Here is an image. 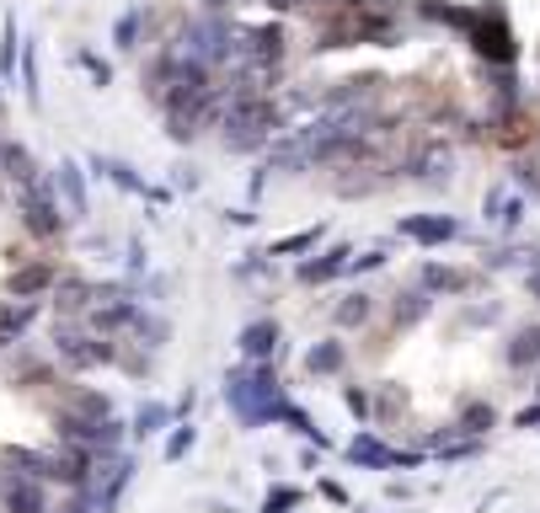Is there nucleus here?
Masks as SVG:
<instances>
[{"instance_id": "nucleus-51", "label": "nucleus", "mask_w": 540, "mask_h": 513, "mask_svg": "<svg viewBox=\"0 0 540 513\" xmlns=\"http://www.w3.org/2000/svg\"><path fill=\"white\" fill-rule=\"evenodd\" d=\"M193 407H198V391H193V385H187V391H182V396H177V401H171V412H177V418H187V412H193Z\"/></svg>"}, {"instance_id": "nucleus-24", "label": "nucleus", "mask_w": 540, "mask_h": 513, "mask_svg": "<svg viewBox=\"0 0 540 513\" xmlns=\"http://www.w3.org/2000/svg\"><path fill=\"white\" fill-rule=\"evenodd\" d=\"M150 27H155V11H150L145 0H129V5L112 16V48H118V54H145Z\"/></svg>"}, {"instance_id": "nucleus-19", "label": "nucleus", "mask_w": 540, "mask_h": 513, "mask_svg": "<svg viewBox=\"0 0 540 513\" xmlns=\"http://www.w3.org/2000/svg\"><path fill=\"white\" fill-rule=\"evenodd\" d=\"M348 364H353V348L343 343V332L316 337V343L300 353V369H305L311 380H343V375H348Z\"/></svg>"}, {"instance_id": "nucleus-10", "label": "nucleus", "mask_w": 540, "mask_h": 513, "mask_svg": "<svg viewBox=\"0 0 540 513\" xmlns=\"http://www.w3.org/2000/svg\"><path fill=\"white\" fill-rule=\"evenodd\" d=\"M359 252V241H327V246H316L311 257H300L295 262V284L300 289H332V284H343L348 278V257Z\"/></svg>"}, {"instance_id": "nucleus-48", "label": "nucleus", "mask_w": 540, "mask_h": 513, "mask_svg": "<svg viewBox=\"0 0 540 513\" xmlns=\"http://www.w3.org/2000/svg\"><path fill=\"white\" fill-rule=\"evenodd\" d=\"M316 498H327L332 509H353V498H348V487H343V482H332V476H316Z\"/></svg>"}, {"instance_id": "nucleus-35", "label": "nucleus", "mask_w": 540, "mask_h": 513, "mask_svg": "<svg viewBox=\"0 0 540 513\" xmlns=\"http://www.w3.org/2000/svg\"><path fill=\"white\" fill-rule=\"evenodd\" d=\"M391 257H396V246H391V241H375V246H364V252L348 257V278L359 284V278H370V273H386Z\"/></svg>"}, {"instance_id": "nucleus-30", "label": "nucleus", "mask_w": 540, "mask_h": 513, "mask_svg": "<svg viewBox=\"0 0 540 513\" xmlns=\"http://www.w3.org/2000/svg\"><path fill=\"white\" fill-rule=\"evenodd\" d=\"M493 428H498V407L482 401V396H466L461 412H455V434H461V439H487Z\"/></svg>"}, {"instance_id": "nucleus-20", "label": "nucleus", "mask_w": 540, "mask_h": 513, "mask_svg": "<svg viewBox=\"0 0 540 513\" xmlns=\"http://www.w3.org/2000/svg\"><path fill=\"white\" fill-rule=\"evenodd\" d=\"M43 171H48V166L32 155V145H27V139H16V134H0V182H5L11 193L32 187Z\"/></svg>"}, {"instance_id": "nucleus-40", "label": "nucleus", "mask_w": 540, "mask_h": 513, "mask_svg": "<svg viewBox=\"0 0 540 513\" xmlns=\"http://www.w3.org/2000/svg\"><path fill=\"white\" fill-rule=\"evenodd\" d=\"M70 59H75V70H80V75H86V80H91L96 91H107V86H112V59H102L96 48H86V43H80V48H75Z\"/></svg>"}, {"instance_id": "nucleus-16", "label": "nucleus", "mask_w": 540, "mask_h": 513, "mask_svg": "<svg viewBox=\"0 0 540 513\" xmlns=\"http://www.w3.org/2000/svg\"><path fill=\"white\" fill-rule=\"evenodd\" d=\"M236 353H241L246 364H278V353H284V327H278V316H252V321L236 332Z\"/></svg>"}, {"instance_id": "nucleus-12", "label": "nucleus", "mask_w": 540, "mask_h": 513, "mask_svg": "<svg viewBox=\"0 0 540 513\" xmlns=\"http://www.w3.org/2000/svg\"><path fill=\"white\" fill-rule=\"evenodd\" d=\"M134 471H139V460H134V450H123V455H107V460H96V471H91V509L96 513H118L123 503V492L134 487Z\"/></svg>"}, {"instance_id": "nucleus-1", "label": "nucleus", "mask_w": 540, "mask_h": 513, "mask_svg": "<svg viewBox=\"0 0 540 513\" xmlns=\"http://www.w3.org/2000/svg\"><path fill=\"white\" fill-rule=\"evenodd\" d=\"M289 128V112L278 102V91H230L225 112H220V145L225 155H268V145Z\"/></svg>"}, {"instance_id": "nucleus-37", "label": "nucleus", "mask_w": 540, "mask_h": 513, "mask_svg": "<svg viewBox=\"0 0 540 513\" xmlns=\"http://www.w3.org/2000/svg\"><path fill=\"white\" fill-rule=\"evenodd\" d=\"M273 273H278V262H273L262 246H257V252H241V257L230 262V278H236V284H257V278H273Z\"/></svg>"}, {"instance_id": "nucleus-26", "label": "nucleus", "mask_w": 540, "mask_h": 513, "mask_svg": "<svg viewBox=\"0 0 540 513\" xmlns=\"http://www.w3.org/2000/svg\"><path fill=\"white\" fill-rule=\"evenodd\" d=\"M123 343H134V348H145V353H161V348L171 343V316H166L161 305H139L134 321H129V332H123Z\"/></svg>"}, {"instance_id": "nucleus-29", "label": "nucleus", "mask_w": 540, "mask_h": 513, "mask_svg": "<svg viewBox=\"0 0 540 513\" xmlns=\"http://www.w3.org/2000/svg\"><path fill=\"white\" fill-rule=\"evenodd\" d=\"M316 246H327V225H321V219H316V225H305V230H289V236H273V241H268L262 252H268L273 262H284V257H289V262H300V257H311Z\"/></svg>"}, {"instance_id": "nucleus-14", "label": "nucleus", "mask_w": 540, "mask_h": 513, "mask_svg": "<svg viewBox=\"0 0 540 513\" xmlns=\"http://www.w3.org/2000/svg\"><path fill=\"white\" fill-rule=\"evenodd\" d=\"M54 509V487H43L27 471L0 466V513H48Z\"/></svg>"}, {"instance_id": "nucleus-47", "label": "nucleus", "mask_w": 540, "mask_h": 513, "mask_svg": "<svg viewBox=\"0 0 540 513\" xmlns=\"http://www.w3.org/2000/svg\"><path fill=\"white\" fill-rule=\"evenodd\" d=\"M48 513H96V509H91V492L80 487V492H54V509Z\"/></svg>"}, {"instance_id": "nucleus-49", "label": "nucleus", "mask_w": 540, "mask_h": 513, "mask_svg": "<svg viewBox=\"0 0 540 513\" xmlns=\"http://www.w3.org/2000/svg\"><path fill=\"white\" fill-rule=\"evenodd\" d=\"M514 428H525V434H530V428H540V396L530 401V407H519V412H514Z\"/></svg>"}, {"instance_id": "nucleus-22", "label": "nucleus", "mask_w": 540, "mask_h": 513, "mask_svg": "<svg viewBox=\"0 0 540 513\" xmlns=\"http://www.w3.org/2000/svg\"><path fill=\"white\" fill-rule=\"evenodd\" d=\"M91 300H96V278L80 273V268H64L59 284H54V294H48V316H75L80 321L91 310Z\"/></svg>"}, {"instance_id": "nucleus-50", "label": "nucleus", "mask_w": 540, "mask_h": 513, "mask_svg": "<svg viewBox=\"0 0 540 513\" xmlns=\"http://www.w3.org/2000/svg\"><path fill=\"white\" fill-rule=\"evenodd\" d=\"M519 278H525V294H530V305H536V316H540V262L530 273H519Z\"/></svg>"}, {"instance_id": "nucleus-27", "label": "nucleus", "mask_w": 540, "mask_h": 513, "mask_svg": "<svg viewBox=\"0 0 540 513\" xmlns=\"http://www.w3.org/2000/svg\"><path fill=\"white\" fill-rule=\"evenodd\" d=\"M177 423V412H171V401H161V396H145L139 407H134V418H129V444H150V439H166V428Z\"/></svg>"}, {"instance_id": "nucleus-55", "label": "nucleus", "mask_w": 540, "mask_h": 513, "mask_svg": "<svg viewBox=\"0 0 540 513\" xmlns=\"http://www.w3.org/2000/svg\"><path fill=\"white\" fill-rule=\"evenodd\" d=\"M530 391H536V396H540V369H536V385H530Z\"/></svg>"}, {"instance_id": "nucleus-15", "label": "nucleus", "mask_w": 540, "mask_h": 513, "mask_svg": "<svg viewBox=\"0 0 540 513\" xmlns=\"http://www.w3.org/2000/svg\"><path fill=\"white\" fill-rule=\"evenodd\" d=\"M434 310H439V300H434L428 289H418V284H402V289L386 294V305H380V316H386L391 332H412V327H423Z\"/></svg>"}, {"instance_id": "nucleus-13", "label": "nucleus", "mask_w": 540, "mask_h": 513, "mask_svg": "<svg viewBox=\"0 0 540 513\" xmlns=\"http://www.w3.org/2000/svg\"><path fill=\"white\" fill-rule=\"evenodd\" d=\"M48 171H54V193H59V203H64L70 225H75V230H80V225H91V171H86V161L59 155Z\"/></svg>"}, {"instance_id": "nucleus-42", "label": "nucleus", "mask_w": 540, "mask_h": 513, "mask_svg": "<svg viewBox=\"0 0 540 513\" xmlns=\"http://www.w3.org/2000/svg\"><path fill=\"white\" fill-rule=\"evenodd\" d=\"M300 503H305V487H295V482H273L257 513H295Z\"/></svg>"}, {"instance_id": "nucleus-45", "label": "nucleus", "mask_w": 540, "mask_h": 513, "mask_svg": "<svg viewBox=\"0 0 540 513\" xmlns=\"http://www.w3.org/2000/svg\"><path fill=\"white\" fill-rule=\"evenodd\" d=\"M257 219H262V209H252V203H225V214H220L225 230H257Z\"/></svg>"}, {"instance_id": "nucleus-38", "label": "nucleus", "mask_w": 540, "mask_h": 513, "mask_svg": "<svg viewBox=\"0 0 540 513\" xmlns=\"http://www.w3.org/2000/svg\"><path fill=\"white\" fill-rule=\"evenodd\" d=\"M343 407H348V418H353L359 428H375V385L348 380V385H343Z\"/></svg>"}, {"instance_id": "nucleus-6", "label": "nucleus", "mask_w": 540, "mask_h": 513, "mask_svg": "<svg viewBox=\"0 0 540 513\" xmlns=\"http://www.w3.org/2000/svg\"><path fill=\"white\" fill-rule=\"evenodd\" d=\"M461 43L471 48L477 64H519V54H525V43H519L514 16H509L503 0H477V16L461 32Z\"/></svg>"}, {"instance_id": "nucleus-53", "label": "nucleus", "mask_w": 540, "mask_h": 513, "mask_svg": "<svg viewBox=\"0 0 540 513\" xmlns=\"http://www.w3.org/2000/svg\"><path fill=\"white\" fill-rule=\"evenodd\" d=\"M11 348H16V343H5V337H0V359H5V353H11Z\"/></svg>"}, {"instance_id": "nucleus-41", "label": "nucleus", "mask_w": 540, "mask_h": 513, "mask_svg": "<svg viewBox=\"0 0 540 513\" xmlns=\"http://www.w3.org/2000/svg\"><path fill=\"white\" fill-rule=\"evenodd\" d=\"M118 257H123V278H145V273L155 268V257H150L145 236H129V241L118 246Z\"/></svg>"}, {"instance_id": "nucleus-36", "label": "nucleus", "mask_w": 540, "mask_h": 513, "mask_svg": "<svg viewBox=\"0 0 540 513\" xmlns=\"http://www.w3.org/2000/svg\"><path fill=\"white\" fill-rule=\"evenodd\" d=\"M21 27H16V16H5L0 21V86H11L16 80V59H21Z\"/></svg>"}, {"instance_id": "nucleus-54", "label": "nucleus", "mask_w": 540, "mask_h": 513, "mask_svg": "<svg viewBox=\"0 0 540 513\" xmlns=\"http://www.w3.org/2000/svg\"><path fill=\"white\" fill-rule=\"evenodd\" d=\"M0 203H11V187H5V182H0Z\"/></svg>"}, {"instance_id": "nucleus-43", "label": "nucleus", "mask_w": 540, "mask_h": 513, "mask_svg": "<svg viewBox=\"0 0 540 513\" xmlns=\"http://www.w3.org/2000/svg\"><path fill=\"white\" fill-rule=\"evenodd\" d=\"M166 187H171L177 198H193V193L204 187V171H198L193 161H177V166H171V182H166Z\"/></svg>"}, {"instance_id": "nucleus-8", "label": "nucleus", "mask_w": 540, "mask_h": 513, "mask_svg": "<svg viewBox=\"0 0 540 513\" xmlns=\"http://www.w3.org/2000/svg\"><path fill=\"white\" fill-rule=\"evenodd\" d=\"M412 284L418 289H428L434 300H471V294H482V284H487V273L477 268V262H439V257H423L418 262V273H412Z\"/></svg>"}, {"instance_id": "nucleus-21", "label": "nucleus", "mask_w": 540, "mask_h": 513, "mask_svg": "<svg viewBox=\"0 0 540 513\" xmlns=\"http://www.w3.org/2000/svg\"><path fill=\"white\" fill-rule=\"evenodd\" d=\"M536 262H540L536 241H487V246L477 252V268H482L487 278H498V273H530Z\"/></svg>"}, {"instance_id": "nucleus-2", "label": "nucleus", "mask_w": 540, "mask_h": 513, "mask_svg": "<svg viewBox=\"0 0 540 513\" xmlns=\"http://www.w3.org/2000/svg\"><path fill=\"white\" fill-rule=\"evenodd\" d=\"M284 396H289V385H284L278 364H246L241 359V364L225 369V407H230V418H236L241 434L273 428V412H278Z\"/></svg>"}, {"instance_id": "nucleus-34", "label": "nucleus", "mask_w": 540, "mask_h": 513, "mask_svg": "<svg viewBox=\"0 0 540 513\" xmlns=\"http://www.w3.org/2000/svg\"><path fill=\"white\" fill-rule=\"evenodd\" d=\"M498 316H503V305H498V300H482V294H471V300H455V321H461V327H471V332H487V327H498Z\"/></svg>"}, {"instance_id": "nucleus-56", "label": "nucleus", "mask_w": 540, "mask_h": 513, "mask_svg": "<svg viewBox=\"0 0 540 513\" xmlns=\"http://www.w3.org/2000/svg\"><path fill=\"white\" fill-rule=\"evenodd\" d=\"M359 513H364V509H359Z\"/></svg>"}, {"instance_id": "nucleus-28", "label": "nucleus", "mask_w": 540, "mask_h": 513, "mask_svg": "<svg viewBox=\"0 0 540 513\" xmlns=\"http://www.w3.org/2000/svg\"><path fill=\"white\" fill-rule=\"evenodd\" d=\"M48 316L43 300H0V337L5 343H27V332Z\"/></svg>"}, {"instance_id": "nucleus-4", "label": "nucleus", "mask_w": 540, "mask_h": 513, "mask_svg": "<svg viewBox=\"0 0 540 513\" xmlns=\"http://www.w3.org/2000/svg\"><path fill=\"white\" fill-rule=\"evenodd\" d=\"M11 203H16V225H21V236H27L32 252H54L75 230L70 214H64V203H59V193H54V171H43L32 187L11 193Z\"/></svg>"}, {"instance_id": "nucleus-31", "label": "nucleus", "mask_w": 540, "mask_h": 513, "mask_svg": "<svg viewBox=\"0 0 540 513\" xmlns=\"http://www.w3.org/2000/svg\"><path fill=\"white\" fill-rule=\"evenodd\" d=\"M16 80H21V102H27V107L37 112V107H43V70H37V37H21Z\"/></svg>"}, {"instance_id": "nucleus-33", "label": "nucleus", "mask_w": 540, "mask_h": 513, "mask_svg": "<svg viewBox=\"0 0 540 513\" xmlns=\"http://www.w3.org/2000/svg\"><path fill=\"white\" fill-rule=\"evenodd\" d=\"M509 187L525 193L530 203H540V155L525 150V155H509Z\"/></svg>"}, {"instance_id": "nucleus-5", "label": "nucleus", "mask_w": 540, "mask_h": 513, "mask_svg": "<svg viewBox=\"0 0 540 513\" xmlns=\"http://www.w3.org/2000/svg\"><path fill=\"white\" fill-rule=\"evenodd\" d=\"M48 359L64 375H91V369L118 364V337H102L75 316H48Z\"/></svg>"}, {"instance_id": "nucleus-39", "label": "nucleus", "mask_w": 540, "mask_h": 513, "mask_svg": "<svg viewBox=\"0 0 540 513\" xmlns=\"http://www.w3.org/2000/svg\"><path fill=\"white\" fill-rule=\"evenodd\" d=\"M193 444H198V428H193V423L182 418V423H171V428H166V444H161V460H166V466H182V460L193 455Z\"/></svg>"}, {"instance_id": "nucleus-17", "label": "nucleus", "mask_w": 540, "mask_h": 513, "mask_svg": "<svg viewBox=\"0 0 540 513\" xmlns=\"http://www.w3.org/2000/svg\"><path fill=\"white\" fill-rule=\"evenodd\" d=\"M380 305H386V300H380L375 289H364V284H359V289H343V294L327 305V316H332V327H337V332H364V327H375V321H380Z\"/></svg>"}, {"instance_id": "nucleus-3", "label": "nucleus", "mask_w": 540, "mask_h": 513, "mask_svg": "<svg viewBox=\"0 0 540 513\" xmlns=\"http://www.w3.org/2000/svg\"><path fill=\"white\" fill-rule=\"evenodd\" d=\"M396 171H402V182H412V187H423V193H444V187H455V177H461V145H455L450 134H439V128L407 134V145H402V155H396Z\"/></svg>"}, {"instance_id": "nucleus-23", "label": "nucleus", "mask_w": 540, "mask_h": 513, "mask_svg": "<svg viewBox=\"0 0 540 513\" xmlns=\"http://www.w3.org/2000/svg\"><path fill=\"white\" fill-rule=\"evenodd\" d=\"M503 364H509V375H536L540 369V316H525V321L509 327Z\"/></svg>"}, {"instance_id": "nucleus-18", "label": "nucleus", "mask_w": 540, "mask_h": 513, "mask_svg": "<svg viewBox=\"0 0 540 513\" xmlns=\"http://www.w3.org/2000/svg\"><path fill=\"white\" fill-rule=\"evenodd\" d=\"M86 171H91L96 182L118 187L123 198H139V203H145V193H150V177H145L139 166H129L123 155H102V150H91V155H86Z\"/></svg>"}, {"instance_id": "nucleus-9", "label": "nucleus", "mask_w": 540, "mask_h": 513, "mask_svg": "<svg viewBox=\"0 0 540 513\" xmlns=\"http://www.w3.org/2000/svg\"><path fill=\"white\" fill-rule=\"evenodd\" d=\"M471 225L461 214H439V209H418V214H396V241L418 246V252H444L455 241H466Z\"/></svg>"}, {"instance_id": "nucleus-11", "label": "nucleus", "mask_w": 540, "mask_h": 513, "mask_svg": "<svg viewBox=\"0 0 540 513\" xmlns=\"http://www.w3.org/2000/svg\"><path fill=\"white\" fill-rule=\"evenodd\" d=\"M59 273H64V262H59L54 252H32L27 262L5 268V300H43V305H48Z\"/></svg>"}, {"instance_id": "nucleus-52", "label": "nucleus", "mask_w": 540, "mask_h": 513, "mask_svg": "<svg viewBox=\"0 0 540 513\" xmlns=\"http://www.w3.org/2000/svg\"><path fill=\"white\" fill-rule=\"evenodd\" d=\"M386 498H391V503H407V498H412V487H407V482H386Z\"/></svg>"}, {"instance_id": "nucleus-32", "label": "nucleus", "mask_w": 540, "mask_h": 513, "mask_svg": "<svg viewBox=\"0 0 540 513\" xmlns=\"http://www.w3.org/2000/svg\"><path fill=\"white\" fill-rule=\"evenodd\" d=\"M530 198L525 193H509L503 198V209H498V219H493V241H519L525 236V225H530Z\"/></svg>"}, {"instance_id": "nucleus-25", "label": "nucleus", "mask_w": 540, "mask_h": 513, "mask_svg": "<svg viewBox=\"0 0 540 513\" xmlns=\"http://www.w3.org/2000/svg\"><path fill=\"white\" fill-rule=\"evenodd\" d=\"M54 412L80 418V423H102V418H112V396L96 391V385H64V380H59V401H54Z\"/></svg>"}, {"instance_id": "nucleus-46", "label": "nucleus", "mask_w": 540, "mask_h": 513, "mask_svg": "<svg viewBox=\"0 0 540 513\" xmlns=\"http://www.w3.org/2000/svg\"><path fill=\"white\" fill-rule=\"evenodd\" d=\"M268 187H273V171H268V166L257 161V166L246 171V203H252V209H262V198H268Z\"/></svg>"}, {"instance_id": "nucleus-44", "label": "nucleus", "mask_w": 540, "mask_h": 513, "mask_svg": "<svg viewBox=\"0 0 540 513\" xmlns=\"http://www.w3.org/2000/svg\"><path fill=\"white\" fill-rule=\"evenodd\" d=\"M514 187H509V177H498V182H487V193H482V225L493 230V219H498V209H503V198H509Z\"/></svg>"}, {"instance_id": "nucleus-7", "label": "nucleus", "mask_w": 540, "mask_h": 513, "mask_svg": "<svg viewBox=\"0 0 540 513\" xmlns=\"http://www.w3.org/2000/svg\"><path fill=\"white\" fill-rule=\"evenodd\" d=\"M337 455H343L353 471H418V466H428V460H434L423 444H407V450H402V444H391L380 428H359V434H353Z\"/></svg>"}]
</instances>
